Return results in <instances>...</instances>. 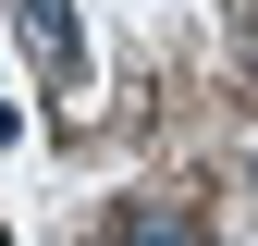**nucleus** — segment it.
Returning <instances> with one entry per match:
<instances>
[{"label": "nucleus", "mask_w": 258, "mask_h": 246, "mask_svg": "<svg viewBox=\"0 0 258 246\" xmlns=\"http://www.w3.org/2000/svg\"><path fill=\"white\" fill-rule=\"evenodd\" d=\"M13 49H25V74H37L49 99H74V86H86V37H74V0H13Z\"/></svg>", "instance_id": "nucleus-1"}, {"label": "nucleus", "mask_w": 258, "mask_h": 246, "mask_svg": "<svg viewBox=\"0 0 258 246\" xmlns=\"http://www.w3.org/2000/svg\"><path fill=\"white\" fill-rule=\"evenodd\" d=\"M111 246H209V209L197 197H123L111 209Z\"/></svg>", "instance_id": "nucleus-2"}, {"label": "nucleus", "mask_w": 258, "mask_h": 246, "mask_svg": "<svg viewBox=\"0 0 258 246\" xmlns=\"http://www.w3.org/2000/svg\"><path fill=\"white\" fill-rule=\"evenodd\" d=\"M0 246H13V234H0Z\"/></svg>", "instance_id": "nucleus-4"}, {"label": "nucleus", "mask_w": 258, "mask_h": 246, "mask_svg": "<svg viewBox=\"0 0 258 246\" xmlns=\"http://www.w3.org/2000/svg\"><path fill=\"white\" fill-rule=\"evenodd\" d=\"M246 197H258V136H246Z\"/></svg>", "instance_id": "nucleus-3"}]
</instances>
